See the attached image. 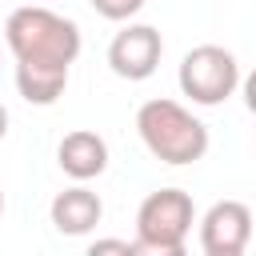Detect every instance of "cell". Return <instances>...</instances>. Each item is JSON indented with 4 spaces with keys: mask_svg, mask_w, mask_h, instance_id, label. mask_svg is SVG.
<instances>
[{
    "mask_svg": "<svg viewBox=\"0 0 256 256\" xmlns=\"http://www.w3.org/2000/svg\"><path fill=\"white\" fill-rule=\"evenodd\" d=\"M4 44L24 72H72L80 56V24L44 8V4H24L4 20Z\"/></svg>",
    "mask_w": 256,
    "mask_h": 256,
    "instance_id": "6da1fadb",
    "label": "cell"
},
{
    "mask_svg": "<svg viewBox=\"0 0 256 256\" xmlns=\"http://www.w3.org/2000/svg\"><path fill=\"white\" fill-rule=\"evenodd\" d=\"M136 132L144 140V148L160 160V164H196L208 152V124L200 116H192L180 100L156 96L144 100L136 112Z\"/></svg>",
    "mask_w": 256,
    "mask_h": 256,
    "instance_id": "7a4b0ae2",
    "label": "cell"
},
{
    "mask_svg": "<svg viewBox=\"0 0 256 256\" xmlns=\"http://www.w3.org/2000/svg\"><path fill=\"white\" fill-rule=\"evenodd\" d=\"M176 80H180V92H184L192 104L216 108V104H224V100L240 88V64H236V56H232L228 48H220V44H196V48L184 52Z\"/></svg>",
    "mask_w": 256,
    "mask_h": 256,
    "instance_id": "3957f363",
    "label": "cell"
},
{
    "mask_svg": "<svg viewBox=\"0 0 256 256\" xmlns=\"http://www.w3.org/2000/svg\"><path fill=\"white\" fill-rule=\"evenodd\" d=\"M192 224H196V208H192V196L184 188H156L136 208V236L140 240L184 244Z\"/></svg>",
    "mask_w": 256,
    "mask_h": 256,
    "instance_id": "277c9868",
    "label": "cell"
},
{
    "mask_svg": "<svg viewBox=\"0 0 256 256\" xmlns=\"http://www.w3.org/2000/svg\"><path fill=\"white\" fill-rule=\"evenodd\" d=\"M164 56V40L152 24H124L108 44V68L120 80H148Z\"/></svg>",
    "mask_w": 256,
    "mask_h": 256,
    "instance_id": "5b68a950",
    "label": "cell"
},
{
    "mask_svg": "<svg viewBox=\"0 0 256 256\" xmlns=\"http://www.w3.org/2000/svg\"><path fill=\"white\" fill-rule=\"evenodd\" d=\"M252 240V208L240 200H216L200 216L204 252H244Z\"/></svg>",
    "mask_w": 256,
    "mask_h": 256,
    "instance_id": "8992f818",
    "label": "cell"
},
{
    "mask_svg": "<svg viewBox=\"0 0 256 256\" xmlns=\"http://www.w3.org/2000/svg\"><path fill=\"white\" fill-rule=\"evenodd\" d=\"M56 164H60V172L72 176L76 184H88V180H96V176L108 168V144H104L100 132L76 128V132H68V136L60 140Z\"/></svg>",
    "mask_w": 256,
    "mask_h": 256,
    "instance_id": "52a82bcc",
    "label": "cell"
},
{
    "mask_svg": "<svg viewBox=\"0 0 256 256\" xmlns=\"http://www.w3.org/2000/svg\"><path fill=\"white\" fill-rule=\"evenodd\" d=\"M48 216H52L56 232H64V236H88V232L100 224L104 204H100V196H96L88 184H72V188H64V192H56Z\"/></svg>",
    "mask_w": 256,
    "mask_h": 256,
    "instance_id": "ba28073f",
    "label": "cell"
},
{
    "mask_svg": "<svg viewBox=\"0 0 256 256\" xmlns=\"http://www.w3.org/2000/svg\"><path fill=\"white\" fill-rule=\"evenodd\" d=\"M88 4H92V12H96V16H104V20H116V24L132 20V16L144 8V0H88Z\"/></svg>",
    "mask_w": 256,
    "mask_h": 256,
    "instance_id": "9c48e42d",
    "label": "cell"
},
{
    "mask_svg": "<svg viewBox=\"0 0 256 256\" xmlns=\"http://www.w3.org/2000/svg\"><path fill=\"white\" fill-rule=\"evenodd\" d=\"M132 256H188L184 244H160V240H132Z\"/></svg>",
    "mask_w": 256,
    "mask_h": 256,
    "instance_id": "30bf717a",
    "label": "cell"
},
{
    "mask_svg": "<svg viewBox=\"0 0 256 256\" xmlns=\"http://www.w3.org/2000/svg\"><path fill=\"white\" fill-rule=\"evenodd\" d=\"M84 256H132V244L128 240H116V236H104V240L88 244Z\"/></svg>",
    "mask_w": 256,
    "mask_h": 256,
    "instance_id": "8fae6325",
    "label": "cell"
},
{
    "mask_svg": "<svg viewBox=\"0 0 256 256\" xmlns=\"http://www.w3.org/2000/svg\"><path fill=\"white\" fill-rule=\"evenodd\" d=\"M240 92H244V104H248V112L256 116V68H252V72L240 80Z\"/></svg>",
    "mask_w": 256,
    "mask_h": 256,
    "instance_id": "7c38bea8",
    "label": "cell"
},
{
    "mask_svg": "<svg viewBox=\"0 0 256 256\" xmlns=\"http://www.w3.org/2000/svg\"><path fill=\"white\" fill-rule=\"evenodd\" d=\"M4 136H8V108L0 104V140H4Z\"/></svg>",
    "mask_w": 256,
    "mask_h": 256,
    "instance_id": "4fadbf2b",
    "label": "cell"
},
{
    "mask_svg": "<svg viewBox=\"0 0 256 256\" xmlns=\"http://www.w3.org/2000/svg\"><path fill=\"white\" fill-rule=\"evenodd\" d=\"M204 256H244V252H204Z\"/></svg>",
    "mask_w": 256,
    "mask_h": 256,
    "instance_id": "5bb4252c",
    "label": "cell"
},
{
    "mask_svg": "<svg viewBox=\"0 0 256 256\" xmlns=\"http://www.w3.org/2000/svg\"><path fill=\"white\" fill-rule=\"evenodd\" d=\"M0 216H4V192H0Z\"/></svg>",
    "mask_w": 256,
    "mask_h": 256,
    "instance_id": "9a60e30c",
    "label": "cell"
}]
</instances>
